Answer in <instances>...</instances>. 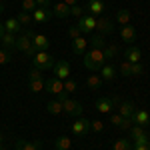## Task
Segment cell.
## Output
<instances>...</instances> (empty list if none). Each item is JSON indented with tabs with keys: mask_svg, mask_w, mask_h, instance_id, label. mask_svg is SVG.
Instances as JSON below:
<instances>
[{
	"mask_svg": "<svg viewBox=\"0 0 150 150\" xmlns=\"http://www.w3.org/2000/svg\"><path fill=\"white\" fill-rule=\"evenodd\" d=\"M124 60H128L130 64H136L142 60V50L138 46H134V44H128L126 52H124Z\"/></svg>",
	"mask_w": 150,
	"mask_h": 150,
	"instance_id": "cell-14",
	"label": "cell"
},
{
	"mask_svg": "<svg viewBox=\"0 0 150 150\" xmlns=\"http://www.w3.org/2000/svg\"><path fill=\"white\" fill-rule=\"evenodd\" d=\"M134 110H136V106H134V102H130V100H124V102H120V106H118V114L122 116V118H132Z\"/></svg>",
	"mask_w": 150,
	"mask_h": 150,
	"instance_id": "cell-21",
	"label": "cell"
},
{
	"mask_svg": "<svg viewBox=\"0 0 150 150\" xmlns=\"http://www.w3.org/2000/svg\"><path fill=\"white\" fill-rule=\"evenodd\" d=\"M132 122L142 126V128H148L150 126V112L144 110V108H136L134 114H132Z\"/></svg>",
	"mask_w": 150,
	"mask_h": 150,
	"instance_id": "cell-11",
	"label": "cell"
},
{
	"mask_svg": "<svg viewBox=\"0 0 150 150\" xmlns=\"http://www.w3.org/2000/svg\"><path fill=\"white\" fill-rule=\"evenodd\" d=\"M84 10L86 14H92V16H102L104 12H106V2L104 0H88L86 2V6H84Z\"/></svg>",
	"mask_w": 150,
	"mask_h": 150,
	"instance_id": "cell-7",
	"label": "cell"
},
{
	"mask_svg": "<svg viewBox=\"0 0 150 150\" xmlns=\"http://www.w3.org/2000/svg\"><path fill=\"white\" fill-rule=\"evenodd\" d=\"M0 150H4V146H2V148H0Z\"/></svg>",
	"mask_w": 150,
	"mask_h": 150,
	"instance_id": "cell-53",
	"label": "cell"
},
{
	"mask_svg": "<svg viewBox=\"0 0 150 150\" xmlns=\"http://www.w3.org/2000/svg\"><path fill=\"white\" fill-rule=\"evenodd\" d=\"M36 8H38L36 0H22V10H24V12H30V14H32Z\"/></svg>",
	"mask_w": 150,
	"mask_h": 150,
	"instance_id": "cell-36",
	"label": "cell"
},
{
	"mask_svg": "<svg viewBox=\"0 0 150 150\" xmlns=\"http://www.w3.org/2000/svg\"><path fill=\"white\" fill-rule=\"evenodd\" d=\"M132 124H134V122H132V118H124V120H122V124H120V130H130V126H132Z\"/></svg>",
	"mask_w": 150,
	"mask_h": 150,
	"instance_id": "cell-45",
	"label": "cell"
},
{
	"mask_svg": "<svg viewBox=\"0 0 150 150\" xmlns=\"http://www.w3.org/2000/svg\"><path fill=\"white\" fill-rule=\"evenodd\" d=\"M132 150H150V144H142V146H132Z\"/></svg>",
	"mask_w": 150,
	"mask_h": 150,
	"instance_id": "cell-48",
	"label": "cell"
},
{
	"mask_svg": "<svg viewBox=\"0 0 150 150\" xmlns=\"http://www.w3.org/2000/svg\"><path fill=\"white\" fill-rule=\"evenodd\" d=\"M2 12H4V4H0V14H2Z\"/></svg>",
	"mask_w": 150,
	"mask_h": 150,
	"instance_id": "cell-51",
	"label": "cell"
},
{
	"mask_svg": "<svg viewBox=\"0 0 150 150\" xmlns=\"http://www.w3.org/2000/svg\"><path fill=\"white\" fill-rule=\"evenodd\" d=\"M144 132H146V128H142V126H138V124H132V126H130V140L138 138L140 134H144Z\"/></svg>",
	"mask_w": 150,
	"mask_h": 150,
	"instance_id": "cell-35",
	"label": "cell"
},
{
	"mask_svg": "<svg viewBox=\"0 0 150 150\" xmlns=\"http://www.w3.org/2000/svg\"><path fill=\"white\" fill-rule=\"evenodd\" d=\"M36 78H42V70H38V68H30V72H28V80H36Z\"/></svg>",
	"mask_w": 150,
	"mask_h": 150,
	"instance_id": "cell-44",
	"label": "cell"
},
{
	"mask_svg": "<svg viewBox=\"0 0 150 150\" xmlns=\"http://www.w3.org/2000/svg\"><path fill=\"white\" fill-rule=\"evenodd\" d=\"M16 20L20 22V26H22V28H26V26H30V22H32V14H30V12L20 10L18 14H16Z\"/></svg>",
	"mask_w": 150,
	"mask_h": 150,
	"instance_id": "cell-28",
	"label": "cell"
},
{
	"mask_svg": "<svg viewBox=\"0 0 150 150\" xmlns=\"http://www.w3.org/2000/svg\"><path fill=\"white\" fill-rule=\"evenodd\" d=\"M42 148V140H26V138H18L16 140V150H38Z\"/></svg>",
	"mask_w": 150,
	"mask_h": 150,
	"instance_id": "cell-15",
	"label": "cell"
},
{
	"mask_svg": "<svg viewBox=\"0 0 150 150\" xmlns=\"http://www.w3.org/2000/svg\"><path fill=\"white\" fill-rule=\"evenodd\" d=\"M46 110H48V114H60V112H64L62 110V102L58 98H54V100H50L46 104Z\"/></svg>",
	"mask_w": 150,
	"mask_h": 150,
	"instance_id": "cell-27",
	"label": "cell"
},
{
	"mask_svg": "<svg viewBox=\"0 0 150 150\" xmlns=\"http://www.w3.org/2000/svg\"><path fill=\"white\" fill-rule=\"evenodd\" d=\"M52 72H54L56 78L66 80V78H70V64L66 62V60H56L54 66H52Z\"/></svg>",
	"mask_w": 150,
	"mask_h": 150,
	"instance_id": "cell-9",
	"label": "cell"
},
{
	"mask_svg": "<svg viewBox=\"0 0 150 150\" xmlns=\"http://www.w3.org/2000/svg\"><path fill=\"white\" fill-rule=\"evenodd\" d=\"M122 120H124V118L118 114V112H110V124H114V126H120V124H122Z\"/></svg>",
	"mask_w": 150,
	"mask_h": 150,
	"instance_id": "cell-41",
	"label": "cell"
},
{
	"mask_svg": "<svg viewBox=\"0 0 150 150\" xmlns=\"http://www.w3.org/2000/svg\"><path fill=\"white\" fill-rule=\"evenodd\" d=\"M68 36L72 38V40H76L78 36H82V30L78 28V26H70L68 28Z\"/></svg>",
	"mask_w": 150,
	"mask_h": 150,
	"instance_id": "cell-42",
	"label": "cell"
},
{
	"mask_svg": "<svg viewBox=\"0 0 150 150\" xmlns=\"http://www.w3.org/2000/svg\"><path fill=\"white\" fill-rule=\"evenodd\" d=\"M54 148L56 150H70L72 148V140L68 136H58V138H54Z\"/></svg>",
	"mask_w": 150,
	"mask_h": 150,
	"instance_id": "cell-25",
	"label": "cell"
},
{
	"mask_svg": "<svg viewBox=\"0 0 150 150\" xmlns=\"http://www.w3.org/2000/svg\"><path fill=\"white\" fill-rule=\"evenodd\" d=\"M52 16H54V14H52V10H50V8H42V6H38V8L32 12V20H34V22H38V24L48 22Z\"/></svg>",
	"mask_w": 150,
	"mask_h": 150,
	"instance_id": "cell-13",
	"label": "cell"
},
{
	"mask_svg": "<svg viewBox=\"0 0 150 150\" xmlns=\"http://www.w3.org/2000/svg\"><path fill=\"white\" fill-rule=\"evenodd\" d=\"M32 36H34V34H32V30L26 28L22 34L16 36V46H14V50H20V52H24L28 58H32L36 52H38V50L34 48V44H32Z\"/></svg>",
	"mask_w": 150,
	"mask_h": 150,
	"instance_id": "cell-2",
	"label": "cell"
},
{
	"mask_svg": "<svg viewBox=\"0 0 150 150\" xmlns=\"http://www.w3.org/2000/svg\"><path fill=\"white\" fill-rule=\"evenodd\" d=\"M4 146V138H2V134H0V148Z\"/></svg>",
	"mask_w": 150,
	"mask_h": 150,
	"instance_id": "cell-50",
	"label": "cell"
},
{
	"mask_svg": "<svg viewBox=\"0 0 150 150\" xmlns=\"http://www.w3.org/2000/svg\"><path fill=\"white\" fill-rule=\"evenodd\" d=\"M0 44H2V48H6V50L14 52V46H16V34L4 32V34H2V38H0Z\"/></svg>",
	"mask_w": 150,
	"mask_h": 150,
	"instance_id": "cell-22",
	"label": "cell"
},
{
	"mask_svg": "<svg viewBox=\"0 0 150 150\" xmlns=\"http://www.w3.org/2000/svg\"><path fill=\"white\" fill-rule=\"evenodd\" d=\"M58 100L62 102V110H64L66 114H72V116H76V118H80V116H82L84 106H82L80 102H76V100H72L66 92L60 94V96H58Z\"/></svg>",
	"mask_w": 150,
	"mask_h": 150,
	"instance_id": "cell-3",
	"label": "cell"
},
{
	"mask_svg": "<svg viewBox=\"0 0 150 150\" xmlns=\"http://www.w3.org/2000/svg\"><path fill=\"white\" fill-rule=\"evenodd\" d=\"M52 14L56 18H66V16H70V6H66L64 2H56L52 8Z\"/></svg>",
	"mask_w": 150,
	"mask_h": 150,
	"instance_id": "cell-23",
	"label": "cell"
},
{
	"mask_svg": "<svg viewBox=\"0 0 150 150\" xmlns=\"http://www.w3.org/2000/svg\"><path fill=\"white\" fill-rule=\"evenodd\" d=\"M2 34H4V24L0 22V38H2Z\"/></svg>",
	"mask_w": 150,
	"mask_h": 150,
	"instance_id": "cell-49",
	"label": "cell"
},
{
	"mask_svg": "<svg viewBox=\"0 0 150 150\" xmlns=\"http://www.w3.org/2000/svg\"><path fill=\"white\" fill-rule=\"evenodd\" d=\"M98 34H102V36H106V34H112L114 32V22H112V18H108V16H98L96 18V28H94Z\"/></svg>",
	"mask_w": 150,
	"mask_h": 150,
	"instance_id": "cell-5",
	"label": "cell"
},
{
	"mask_svg": "<svg viewBox=\"0 0 150 150\" xmlns=\"http://www.w3.org/2000/svg\"><path fill=\"white\" fill-rule=\"evenodd\" d=\"M98 72H100V78H102V80H106V82L116 80V68H114V64H112V62H106V64H104Z\"/></svg>",
	"mask_w": 150,
	"mask_h": 150,
	"instance_id": "cell-17",
	"label": "cell"
},
{
	"mask_svg": "<svg viewBox=\"0 0 150 150\" xmlns=\"http://www.w3.org/2000/svg\"><path fill=\"white\" fill-rule=\"evenodd\" d=\"M142 144H150V136L144 132V134H140L138 138L132 140V146H142Z\"/></svg>",
	"mask_w": 150,
	"mask_h": 150,
	"instance_id": "cell-37",
	"label": "cell"
},
{
	"mask_svg": "<svg viewBox=\"0 0 150 150\" xmlns=\"http://www.w3.org/2000/svg\"><path fill=\"white\" fill-rule=\"evenodd\" d=\"M90 130H92V132H102L104 130V122L102 120H92V122H90Z\"/></svg>",
	"mask_w": 150,
	"mask_h": 150,
	"instance_id": "cell-40",
	"label": "cell"
},
{
	"mask_svg": "<svg viewBox=\"0 0 150 150\" xmlns=\"http://www.w3.org/2000/svg\"><path fill=\"white\" fill-rule=\"evenodd\" d=\"M114 102H116V98H108V96L98 98V100H96V112H100V114H110Z\"/></svg>",
	"mask_w": 150,
	"mask_h": 150,
	"instance_id": "cell-12",
	"label": "cell"
},
{
	"mask_svg": "<svg viewBox=\"0 0 150 150\" xmlns=\"http://www.w3.org/2000/svg\"><path fill=\"white\" fill-rule=\"evenodd\" d=\"M84 66L88 70H92V72H98V70L102 68L104 64L108 62L106 56H104V50L102 48H90V50H86L84 52Z\"/></svg>",
	"mask_w": 150,
	"mask_h": 150,
	"instance_id": "cell-1",
	"label": "cell"
},
{
	"mask_svg": "<svg viewBox=\"0 0 150 150\" xmlns=\"http://www.w3.org/2000/svg\"><path fill=\"white\" fill-rule=\"evenodd\" d=\"M72 132H74L76 136H84V134H88V132H90V120L84 118V116L76 118L74 124H72Z\"/></svg>",
	"mask_w": 150,
	"mask_h": 150,
	"instance_id": "cell-10",
	"label": "cell"
},
{
	"mask_svg": "<svg viewBox=\"0 0 150 150\" xmlns=\"http://www.w3.org/2000/svg\"><path fill=\"white\" fill-rule=\"evenodd\" d=\"M112 150H132V142H130L128 138H118L114 142Z\"/></svg>",
	"mask_w": 150,
	"mask_h": 150,
	"instance_id": "cell-31",
	"label": "cell"
},
{
	"mask_svg": "<svg viewBox=\"0 0 150 150\" xmlns=\"http://www.w3.org/2000/svg\"><path fill=\"white\" fill-rule=\"evenodd\" d=\"M10 60H12V52H10V50H6V48H0V66L8 64Z\"/></svg>",
	"mask_w": 150,
	"mask_h": 150,
	"instance_id": "cell-34",
	"label": "cell"
},
{
	"mask_svg": "<svg viewBox=\"0 0 150 150\" xmlns=\"http://www.w3.org/2000/svg\"><path fill=\"white\" fill-rule=\"evenodd\" d=\"M54 62H56V58L52 56V54H48V52H36L34 56H32V66L38 70H52L54 66Z\"/></svg>",
	"mask_w": 150,
	"mask_h": 150,
	"instance_id": "cell-4",
	"label": "cell"
},
{
	"mask_svg": "<svg viewBox=\"0 0 150 150\" xmlns=\"http://www.w3.org/2000/svg\"><path fill=\"white\" fill-rule=\"evenodd\" d=\"M102 50H104V56H106V60L110 62L112 58H116V54H118V50H120V48H118V44H106Z\"/></svg>",
	"mask_w": 150,
	"mask_h": 150,
	"instance_id": "cell-29",
	"label": "cell"
},
{
	"mask_svg": "<svg viewBox=\"0 0 150 150\" xmlns=\"http://www.w3.org/2000/svg\"><path fill=\"white\" fill-rule=\"evenodd\" d=\"M130 68H132V64H130L128 60H122V64H120V74H122V76H130Z\"/></svg>",
	"mask_w": 150,
	"mask_h": 150,
	"instance_id": "cell-39",
	"label": "cell"
},
{
	"mask_svg": "<svg viewBox=\"0 0 150 150\" xmlns=\"http://www.w3.org/2000/svg\"><path fill=\"white\" fill-rule=\"evenodd\" d=\"M142 72H144V68H142V64H140V62L132 64V68H130V76H140Z\"/></svg>",
	"mask_w": 150,
	"mask_h": 150,
	"instance_id": "cell-43",
	"label": "cell"
},
{
	"mask_svg": "<svg viewBox=\"0 0 150 150\" xmlns=\"http://www.w3.org/2000/svg\"><path fill=\"white\" fill-rule=\"evenodd\" d=\"M76 26L82 30V34L92 32L94 28H96V16H92V14H82L80 18H78V24Z\"/></svg>",
	"mask_w": 150,
	"mask_h": 150,
	"instance_id": "cell-8",
	"label": "cell"
},
{
	"mask_svg": "<svg viewBox=\"0 0 150 150\" xmlns=\"http://www.w3.org/2000/svg\"><path fill=\"white\" fill-rule=\"evenodd\" d=\"M88 46H90V44H88V40H86L84 36H78L76 40H72V52L78 54V56H80V54L84 56V52L88 50Z\"/></svg>",
	"mask_w": 150,
	"mask_h": 150,
	"instance_id": "cell-19",
	"label": "cell"
},
{
	"mask_svg": "<svg viewBox=\"0 0 150 150\" xmlns=\"http://www.w3.org/2000/svg\"><path fill=\"white\" fill-rule=\"evenodd\" d=\"M130 20H132V12L126 10V8H120V10L116 12V22L120 24V26H126V24H130Z\"/></svg>",
	"mask_w": 150,
	"mask_h": 150,
	"instance_id": "cell-24",
	"label": "cell"
},
{
	"mask_svg": "<svg viewBox=\"0 0 150 150\" xmlns=\"http://www.w3.org/2000/svg\"><path fill=\"white\" fill-rule=\"evenodd\" d=\"M36 4H38V6H42V8H48L50 0H36Z\"/></svg>",
	"mask_w": 150,
	"mask_h": 150,
	"instance_id": "cell-46",
	"label": "cell"
},
{
	"mask_svg": "<svg viewBox=\"0 0 150 150\" xmlns=\"http://www.w3.org/2000/svg\"><path fill=\"white\" fill-rule=\"evenodd\" d=\"M88 44H90V48H104V46H106V42H104V36H102V34H98V32H96V34L90 38V42H88Z\"/></svg>",
	"mask_w": 150,
	"mask_h": 150,
	"instance_id": "cell-32",
	"label": "cell"
},
{
	"mask_svg": "<svg viewBox=\"0 0 150 150\" xmlns=\"http://www.w3.org/2000/svg\"><path fill=\"white\" fill-rule=\"evenodd\" d=\"M0 4H4V0H0Z\"/></svg>",
	"mask_w": 150,
	"mask_h": 150,
	"instance_id": "cell-52",
	"label": "cell"
},
{
	"mask_svg": "<svg viewBox=\"0 0 150 150\" xmlns=\"http://www.w3.org/2000/svg\"><path fill=\"white\" fill-rule=\"evenodd\" d=\"M76 88H78L76 80H72V78H66V80H64V92H66V94L76 92Z\"/></svg>",
	"mask_w": 150,
	"mask_h": 150,
	"instance_id": "cell-33",
	"label": "cell"
},
{
	"mask_svg": "<svg viewBox=\"0 0 150 150\" xmlns=\"http://www.w3.org/2000/svg\"><path fill=\"white\" fill-rule=\"evenodd\" d=\"M38 150H44V148H38Z\"/></svg>",
	"mask_w": 150,
	"mask_h": 150,
	"instance_id": "cell-54",
	"label": "cell"
},
{
	"mask_svg": "<svg viewBox=\"0 0 150 150\" xmlns=\"http://www.w3.org/2000/svg\"><path fill=\"white\" fill-rule=\"evenodd\" d=\"M28 88L30 92H42L44 90V78H36V80H28Z\"/></svg>",
	"mask_w": 150,
	"mask_h": 150,
	"instance_id": "cell-30",
	"label": "cell"
},
{
	"mask_svg": "<svg viewBox=\"0 0 150 150\" xmlns=\"http://www.w3.org/2000/svg\"><path fill=\"white\" fill-rule=\"evenodd\" d=\"M32 44L38 52H48V46H50V40H48L46 34H34L32 36Z\"/></svg>",
	"mask_w": 150,
	"mask_h": 150,
	"instance_id": "cell-16",
	"label": "cell"
},
{
	"mask_svg": "<svg viewBox=\"0 0 150 150\" xmlns=\"http://www.w3.org/2000/svg\"><path fill=\"white\" fill-rule=\"evenodd\" d=\"M120 38H122L126 44H132V42L136 40V28H134L132 24L122 26V28H120Z\"/></svg>",
	"mask_w": 150,
	"mask_h": 150,
	"instance_id": "cell-18",
	"label": "cell"
},
{
	"mask_svg": "<svg viewBox=\"0 0 150 150\" xmlns=\"http://www.w3.org/2000/svg\"><path fill=\"white\" fill-rule=\"evenodd\" d=\"M44 88H46L52 96L58 98L60 94H64V80H60V78H56V76H50L48 80H44Z\"/></svg>",
	"mask_w": 150,
	"mask_h": 150,
	"instance_id": "cell-6",
	"label": "cell"
},
{
	"mask_svg": "<svg viewBox=\"0 0 150 150\" xmlns=\"http://www.w3.org/2000/svg\"><path fill=\"white\" fill-rule=\"evenodd\" d=\"M102 78H100V74H96V72H94L92 76H88V78H86V86H88V88H90V90H98V88H100V86H102Z\"/></svg>",
	"mask_w": 150,
	"mask_h": 150,
	"instance_id": "cell-26",
	"label": "cell"
},
{
	"mask_svg": "<svg viewBox=\"0 0 150 150\" xmlns=\"http://www.w3.org/2000/svg\"><path fill=\"white\" fill-rule=\"evenodd\" d=\"M62 2H64V4H66V6H70V8H72V6H76V4H78V0H62Z\"/></svg>",
	"mask_w": 150,
	"mask_h": 150,
	"instance_id": "cell-47",
	"label": "cell"
},
{
	"mask_svg": "<svg viewBox=\"0 0 150 150\" xmlns=\"http://www.w3.org/2000/svg\"><path fill=\"white\" fill-rule=\"evenodd\" d=\"M82 14H86V10H84V6H80V4H76V6H72V8H70V16L80 18Z\"/></svg>",
	"mask_w": 150,
	"mask_h": 150,
	"instance_id": "cell-38",
	"label": "cell"
},
{
	"mask_svg": "<svg viewBox=\"0 0 150 150\" xmlns=\"http://www.w3.org/2000/svg\"><path fill=\"white\" fill-rule=\"evenodd\" d=\"M4 32H10V34H18L20 30H24L22 26H20V22L16 20V16H12V18H6L4 20Z\"/></svg>",
	"mask_w": 150,
	"mask_h": 150,
	"instance_id": "cell-20",
	"label": "cell"
}]
</instances>
